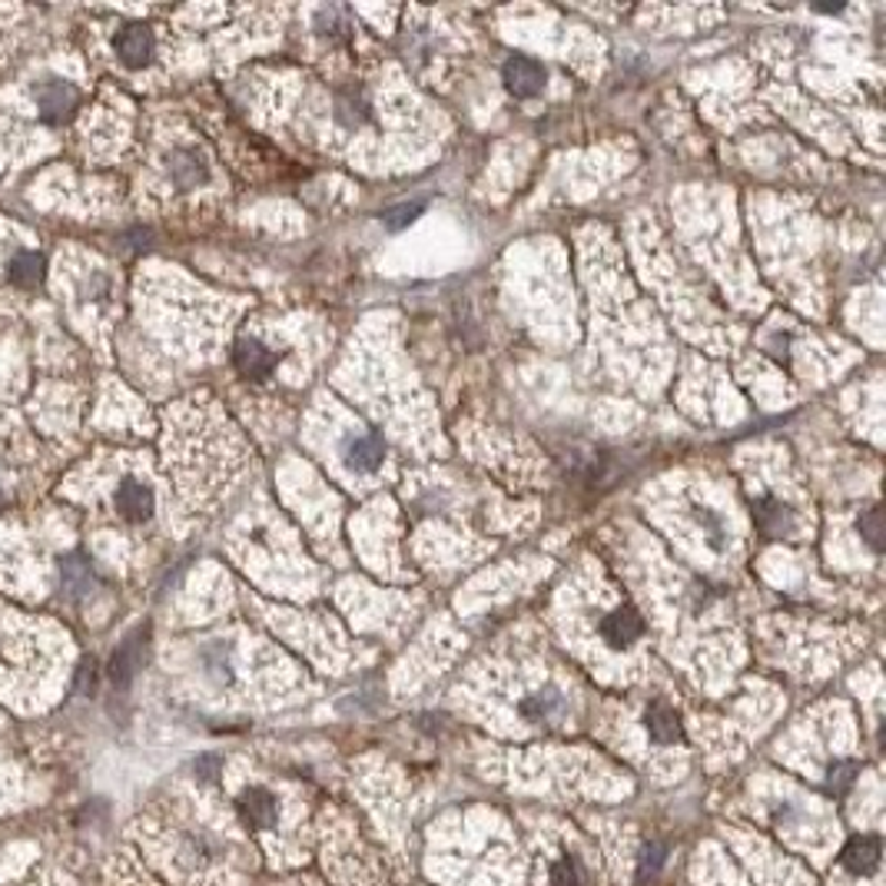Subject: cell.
<instances>
[{
    "label": "cell",
    "instance_id": "1",
    "mask_svg": "<svg viewBox=\"0 0 886 886\" xmlns=\"http://www.w3.org/2000/svg\"><path fill=\"white\" fill-rule=\"evenodd\" d=\"M147 648H150V638H147V627H140L137 635H130L126 638L116 651H113V658H110V664H107V674H110V681H113V687H130L134 684V677L140 674V667H143V661H147Z\"/></svg>",
    "mask_w": 886,
    "mask_h": 886
},
{
    "label": "cell",
    "instance_id": "2",
    "mask_svg": "<svg viewBox=\"0 0 886 886\" xmlns=\"http://www.w3.org/2000/svg\"><path fill=\"white\" fill-rule=\"evenodd\" d=\"M342 459L359 475H375L386 462V446L375 432H349L342 441Z\"/></svg>",
    "mask_w": 886,
    "mask_h": 886
},
{
    "label": "cell",
    "instance_id": "3",
    "mask_svg": "<svg viewBox=\"0 0 886 886\" xmlns=\"http://www.w3.org/2000/svg\"><path fill=\"white\" fill-rule=\"evenodd\" d=\"M113 50L120 57L123 67H147L153 60V50H157V37L147 24H126L116 37H113Z\"/></svg>",
    "mask_w": 886,
    "mask_h": 886
},
{
    "label": "cell",
    "instance_id": "4",
    "mask_svg": "<svg viewBox=\"0 0 886 886\" xmlns=\"http://www.w3.org/2000/svg\"><path fill=\"white\" fill-rule=\"evenodd\" d=\"M37 107H40L43 123L60 126V123H67V120L77 113V107H80V93H77V87H74V84H67V80H50L47 87H40V93H37Z\"/></svg>",
    "mask_w": 886,
    "mask_h": 886
},
{
    "label": "cell",
    "instance_id": "5",
    "mask_svg": "<svg viewBox=\"0 0 886 886\" xmlns=\"http://www.w3.org/2000/svg\"><path fill=\"white\" fill-rule=\"evenodd\" d=\"M641 635H645V621H641V614L635 608L621 604V608H614V611H608L601 617V638L617 651L631 648Z\"/></svg>",
    "mask_w": 886,
    "mask_h": 886
},
{
    "label": "cell",
    "instance_id": "6",
    "mask_svg": "<svg viewBox=\"0 0 886 886\" xmlns=\"http://www.w3.org/2000/svg\"><path fill=\"white\" fill-rule=\"evenodd\" d=\"M501 77H504V87H509L515 97H522V100H528V97H538L541 93V87H545V67L538 60H532V57H509L504 60V71H501Z\"/></svg>",
    "mask_w": 886,
    "mask_h": 886
},
{
    "label": "cell",
    "instance_id": "7",
    "mask_svg": "<svg viewBox=\"0 0 886 886\" xmlns=\"http://www.w3.org/2000/svg\"><path fill=\"white\" fill-rule=\"evenodd\" d=\"M239 816H242V824L252 827V831H273L276 827V820H279V803L270 790L263 787H249L239 794Z\"/></svg>",
    "mask_w": 886,
    "mask_h": 886
},
{
    "label": "cell",
    "instance_id": "8",
    "mask_svg": "<svg viewBox=\"0 0 886 886\" xmlns=\"http://www.w3.org/2000/svg\"><path fill=\"white\" fill-rule=\"evenodd\" d=\"M153 504H157V498H153L150 485L137 482V478H126V482L116 488V512H120L126 522H130V525L150 522V519H153Z\"/></svg>",
    "mask_w": 886,
    "mask_h": 886
},
{
    "label": "cell",
    "instance_id": "9",
    "mask_svg": "<svg viewBox=\"0 0 886 886\" xmlns=\"http://www.w3.org/2000/svg\"><path fill=\"white\" fill-rule=\"evenodd\" d=\"M233 365L246 378H266L276 369V355L263 342H257V339H242L233 349Z\"/></svg>",
    "mask_w": 886,
    "mask_h": 886
},
{
    "label": "cell",
    "instance_id": "10",
    "mask_svg": "<svg viewBox=\"0 0 886 886\" xmlns=\"http://www.w3.org/2000/svg\"><path fill=\"white\" fill-rule=\"evenodd\" d=\"M166 170H170V176H173V183L179 189H194V186H203L210 179V166L197 150H173L170 160H166Z\"/></svg>",
    "mask_w": 886,
    "mask_h": 886
},
{
    "label": "cell",
    "instance_id": "11",
    "mask_svg": "<svg viewBox=\"0 0 886 886\" xmlns=\"http://www.w3.org/2000/svg\"><path fill=\"white\" fill-rule=\"evenodd\" d=\"M60 591L67 598H84L93 588V564L87 554H67L60 561Z\"/></svg>",
    "mask_w": 886,
    "mask_h": 886
},
{
    "label": "cell",
    "instance_id": "12",
    "mask_svg": "<svg viewBox=\"0 0 886 886\" xmlns=\"http://www.w3.org/2000/svg\"><path fill=\"white\" fill-rule=\"evenodd\" d=\"M840 863L853 876H866L879 866V840L876 837H850V844L840 853Z\"/></svg>",
    "mask_w": 886,
    "mask_h": 886
},
{
    "label": "cell",
    "instance_id": "13",
    "mask_svg": "<svg viewBox=\"0 0 886 886\" xmlns=\"http://www.w3.org/2000/svg\"><path fill=\"white\" fill-rule=\"evenodd\" d=\"M753 519H757V525H761V532H768V535H787L794 528V512L777 498L757 501L753 504Z\"/></svg>",
    "mask_w": 886,
    "mask_h": 886
},
{
    "label": "cell",
    "instance_id": "14",
    "mask_svg": "<svg viewBox=\"0 0 886 886\" xmlns=\"http://www.w3.org/2000/svg\"><path fill=\"white\" fill-rule=\"evenodd\" d=\"M47 276V266H43V257L40 252H17V257L8 263V279L17 286V289H37Z\"/></svg>",
    "mask_w": 886,
    "mask_h": 886
},
{
    "label": "cell",
    "instance_id": "15",
    "mask_svg": "<svg viewBox=\"0 0 886 886\" xmlns=\"http://www.w3.org/2000/svg\"><path fill=\"white\" fill-rule=\"evenodd\" d=\"M645 724H648V734L658 740V744H674L681 740V717L671 704L664 701H654L645 714Z\"/></svg>",
    "mask_w": 886,
    "mask_h": 886
},
{
    "label": "cell",
    "instance_id": "16",
    "mask_svg": "<svg viewBox=\"0 0 886 886\" xmlns=\"http://www.w3.org/2000/svg\"><path fill=\"white\" fill-rule=\"evenodd\" d=\"M561 708H564V698H561V694H558L554 687H545V690L528 694L519 711H522L528 721H548V717H554Z\"/></svg>",
    "mask_w": 886,
    "mask_h": 886
},
{
    "label": "cell",
    "instance_id": "17",
    "mask_svg": "<svg viewBox=\"0 0 886 886\" xmlns=\"http://www.w3.org/2000/svg\"><path fill=\"white\" fill-rule=\"evenodd\" d=\"M203 667L210 671V677L216 684H229L233 681V661H229V645L213 641L203 648Z\"/></svg>",
    "mask_w": 886,
    "mask_h": 886
},
{
    "label": "cell",
    "instance_id": "18",
    "mask_svg": "<svg viewBox=\"0 0 886 886\" xmlns=\"http://www.w3.org/2000/svg\"><path fill=\"white\" fill-rule=\"evenodd\" d=\"M667 863V847L661 840H648L638 853V883H651Z\"/></svg>",
    "mask_w": 886,
    "mask_h": 886
},
{
    "label": "cell",
    "instance_id": "19",
    "mask_svg": "<svg viewBox=\"0 0 886 886\" xmlns=\"http://www.w3.org/2000/svg\"><path fill=\"white\" fill-rule=\"evenodd\" d=\"M698 525H701V532H704V541L711 545V551H717V554H727V525H724V519L721 515H714L711 509H698Z\"/></svg>",
    "mask_w": 886,
    "mask_h": 886
},
{
    "label": "cell",
    "instance_id": "20",
    "mask_svg": "<svg viewBox=\"0 0 886 886\" xmlns=\"http://www.w3.org/2000/svg\"><path fill=\"white\" fill-rule=\"evenodd\" d=\"M365 116H369V107H365V100H359L355 93H342V97L336 100V120H339L342 126H349V130L362 126Z\"/></svg>",
    "mask_w": 886,
    "mask_h": 886
},
{
    "label": "cell",
    "instance_id": "21",
    "mask_svg": "<svg viewBox=\"0 0 886 886\" xmlns=\"http://www.w3.org/2000/svg\"><path fill=\"white\" fill-rule=\"evenodd\" d=\"M857 781V764L853 761H834L831 771H827V790L831 794H847Z\"/></svg>",
    "mask_w": 886,
    "mask_h": 886
},
{
    "label": "cell",
    "instance_id": "22",
    "mask_svg": "<svg viewBox=\"0 0 886 886\" xmlns=\"http://www.w3.org/2000/svg\"><path fill=\"white\" fill-rule=\"evenodd\" d=\"M551 883L554 886H585V873L578 866L575 857H561L551 870Z\"/></svg>",
    "mask_w": 886,
    "mask_h": 886
},
{
    "label": "cell",
    "instance_id": "23",
    "mask_svg": "<svg viewBox=\"0 0 886 886\" xmlns=\"http://www.w3.org/2000/svg\"><path fill=\"white\" fill-rule=\"evenodd\" d=\"M320 30L326 37H339V40H349V24L342 21V11L329 8V11H320Z\"/></svg>",
    "mask_w": 886,
    "mask_h": 886
},
{
    "label": "cell",
    "instance_id": "24",
    "mask_svg": "<svg viewBox=\"0 0 886 886\" xmlns=\"http://www.w3.org/2000/svg\"><path fill=\"white\" fill-rule=\"evenodd\" d=\"M860 535H863V541H866L873 551H879V512H876V509H866V512L860 515Z\"/></svg>",
    "mask_w": 886,
    "mask_h": 886
},
{
    "label": "cell",
    "instance_id": "25",
    "mask_svg": "<svg viewBox=\"0 0 886 886\" xmlns=\"http://www.w3.org/2000/svg\"><path fill=\"white\" fill-rule=\"evenodd\" d=\"M419 210H422V203H402V207H396V210L386 216V226H389V229H402V226H409V223L419 216Z\"/></svg>",
    "mask_w": 886,
    "mask_h": 886
},
{
    "label": "cell",
    "instance_id": "26",
    "mask_svg": "<svg viewBox=\"0 0 886 886\" xmlns=\"http://www.w3.org/2000/svg\"><path fill=\"white\" fill-rule=\"evenodd\" d=\"M93 687H97V661H93V658H84V661H80V671H77V690L90 698Z\"/></svg>",
    "mask_w": 886,
    "mask_h": 886
},
{
    "label": "cell",
    "instance_id": "27",
    "mask_svg": "<svg viewBox=\"0 0 886 886\" xmlns=\"http://www.w3.org/2000/svg\"><path fill=\"white\" fill-rule=\"evenodd\" d=\"M220 774H223V761H220V757L207 753V757H200V761H197V777L200 781H216Z\"/></svg>",
    "mask_w": 886,
    "mask_h": 886
},
{
    "label": "cell",
    "instance_id": "28",
    "mask_svg": "<svg viewBox=\"0 0 886 886\" xmlns=\"http://www.w3.org/2000/svg\"><path fill=\"white\" fill-rule=\"evenodd\" d=\"M0 509H4V491H0Z\"/></svg>",
    "mask_w": 886,
    "mask_h": 886
}]
</instances>
